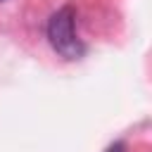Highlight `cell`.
<instances>
[{"label": "cell", "mask_w": 152, "mask_h": 152, "mask_svg": "<svg viewBox=\"0 0 152 152\" xmlns=\"http://www.w3.org/2000/svg\"><path fill=\"white\" fill-rule=\"evenodd\" d=\"M48 38L55 52H59L64 59H78L86 52V45L81 43L76 33V10L71 5L59 7L50 21H48Z\"/></svg>", "instance_id": "1"}, {"label": "cell", "mask_w": 152, "mask_h": 152, "mask_svg": "<svg viewBox=\"0 0 152 152\" xmlns=\"http://www.w3.org/2000/svg\"><path fill=\"white\" fill-rule=\"evenodd\" d=\"M107 152H126V145L124 142H114V145L107 147Z\"/></svg>", "instance_id": "2"}]
</instances>
